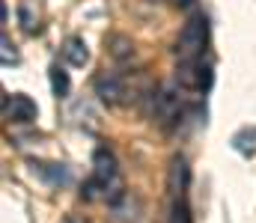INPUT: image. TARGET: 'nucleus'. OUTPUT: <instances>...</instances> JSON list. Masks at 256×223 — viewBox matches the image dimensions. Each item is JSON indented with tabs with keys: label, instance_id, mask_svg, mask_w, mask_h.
Segmentation results:
<instances>
[{
	"label": "nucleus",
	"instance_id": "nucleus-1",
	"mask_svg": "<svg viewBox=\"0 0 256 223\" xmlns=\"http://www.w3.org/2000/svg\"><path fill=\"white\" fill-rule=\"evenodd\" d=\"M84 200L96 203V200H108L114 203L120 194H122V179H120V167H116V158L110 149H96L92 155V173L90 179L84 182Z\"/></svg>",
	"mask_w": 256,
	"mask_h": 223
},
{
	"label": "nucleus",
	"instance_id": "nucleus-15",
	"mask_svg": "<svg viewBox=\"0 0 256 223\" xmlns=\"http://www.w3.org/2000/svg\"><path fill=\"white\" fill-rule=\"evenodd\" d=\"M194 0H173V6H182V9H185V6H191Z\"/></svg>",
	"mask_w": 256,
	"mask_h": 223
},
{
	"label": "nucleus",
	"instance_id": "nucleus-3",
	"mask_svg": "<svg viewBox=\"0 0 256 223\" xmlns=\"http://www.w3.org/2000/svg\"><path fill=\"white\" fill-rule=\"evenodd\" d=\"M96 95L104 101V104H110V107H116V104H128L134 95H131V89H128V77L120 72H98L96 74Z\"/></svg>",
	"mask_w": 256,
	"mask_h": 223
},
{
	"label": "nucleus",
	"instance_id": "nucleus-2",
	"mask_svg": "<svg viewBox=\"0 0 256 223\" xmlns=\"http://www.w3.org/2000/svg\"><path fill=\"white\" fill-rule=\"evenodd\" d=\"M206 45H208V18L202 12H194L191 18L185 21L179 39H176V57H179V63H196V60H202Z\"/></svg>",
	"mask_w": 256,
	"mask_h": 223
},
{
	"label": "nucleus",
	"instance_id": "nucleus-10",
	"mask_svg": "<svg viewBox=\"0 0 256 223\" xmlns=\"http://www.w3.org/2000/svg\"><path fill=\"white\" fill-rule=\"evenodd\" d=\"M108 48H110V57H114V60H120V63H126V60L134 57V45H131V39H128V36H110Z\"/></svg>",
	"mask_w": 256,
	"mask_h": 223
},
{
	"label": "nucleus",
	"instance_id": "nucleus-8",
	"mask_svg": "<svg viewBox=\"0 0 256 223\" xmlns=\"http://www.w3.org/2000/svg\"><path fill=\"white\" fill-rule=\"evenodd\" d=\"M63 57L68 60V66L84 69V66L90 63V48H86V42H84L80 36H68L63 42Z\"/></svg>",
	"mask_w": 256,
	"mask_h": 223
},
{
	"label": "nucleus",
	"instance_id": "nucleus-11",
	"mask_svg": "<svg viewBox=\"0 0 256 223\" xmlns=\"http://www.w3.org/2000/svg\"><path fill=\"white\" fill-rule=\"evenodd\" d=\"M232 146L238 149L242 155H254V152H256V128L244 125V128L232 137Z\"/></svg>",
	"mask_w": 256,
	"mask_h": 223
},
{
	"label": "nucleus",
	"instance_id": "nucleus-4",
	"mask_svg": "<svg viewBox=\"0 0 256 223\" xmlns=\"http://www.w3.org/2000/svg\"><path fill=\"white\" fill-rule=\"evenodd\" d=\"M182 110V98H179V89L176 86H161L155 95H152V116L161 122V125H170Z\"/></svg>",
	"mask_w": 256,
	"mask_h": 223
},
{
	"label": "nucleus",
	"instance_id": "nucleus-13",
	"mask_svg": "<svg viewBox=\"0 0 256 223\" xmlns=\"http://www.w3.org/2000/svg\"><path fill=\"white\" fill-rule=\"evenodd\" d=\"M167 223H191V212H188L185 197L182 200H170V221Z\"/></svg>",
	"mask_w": 256,
	"mask_h": 223
},
{
	"label": "nucleus",
	"instance_id": "nucleus-9",
	"mask_svg": "<svg viewBox=\"0 0 256 223\" xmlns=\"http://www.w3.org/2000/svg\"><path fill=\"white\" fill-rule=\"evenodd\" d=\"M18 21H21V30L24 33H39V3L36 0H21L18 6Z\"/></svg>",
	"mask_w": 256,
	"mask_h": 223
},
{
	"label": "nucleus",
	"instance_id": "nucleus-6",
	"mask_svg": "<svg viewBox=\"0 0 256 223\" xmlns=\"http://www.w3.org/2000/svg\"><path fill=\"white\" fill-rule=\"evenodd\" d=\"M176 80H179V86H185V89L206 92V89L212 86V69H208L202 60H196V63H179Z\"/></svg>",
	"mask_w": 256,
	"mask_h": 223
},
{
	"label": "nucleus",
	"instance_id": "nucleus-5",
	"mask_svg": "<svg viewBox=\"0 0 256 223\" xmlns=\"http://www.w3.org/2000/svg\"><path fill=\"white\" fill-rule=\"evenodd\" d=\"M3 116H6L9 122L27 125V122H33V119L39 116V107H36V101H33L30 95L15 92V95H6V98H3Z\"/></svg>",
	"mask_w": 256,
	"mask_h": 223
},
{
	"label": "nucleus",
	"instance_id": "nucleus-12",
	"mask_svg": "<svg viewBox=\"0 0 256 223\" xmlns=\"http://www.w3.org/2000/svg\"><path fill=\"white\" fill-rule=\"evenodd\" d=\"M51 89H54L57 98H66V92H68V74H66L57 63L51 66Z\"/></svg>",
	"mask_w": 256,
	"mask_h": 223
},
{
	"label": "nucleus",
	"instance_id": "nucleus-7",
	"mask_svg": "<svg viewBox=\"0 0 256 223\" xmlns=\"http://www.w3.org/2000/svg\"><path fill=\"white\" fill-rule=\"evenodd\" d=\"M188 179H191V170H188V161L182 155H176L170 161V176H167V191H170V200H182L185 191H188Z\"/></svg>",
	"mask_w": 256,
	"mask_h": 223
},
{
	"label": "nucleus",
	"instance_id": "nucleus-14",
	"mask_svg": "<svg viewBox=\"0 0 256 223\" xmlns=\"http://www.w3.org/2000/svg\"><path fill=\"white\" fill-rule=\"evenodd\" d=\"M12 63H18V51H15V45L9 42V36L3 33V66H12Z\"/></svg>",
	"mask_w": 256,
	"mask_h": 223
},
{
	"label": "nucleus",
	"instance_id": "nucleus-16",
	"mask_svg": "<svg viewBox=\"0 0 256 223\" xmlns=\"http://www.w3.org/2000/svg\"><path fill=\"white\" fill-rule=\"evenodd\" d=\"M66 223H86V221H84V218H68Z\"/></svg>",
	"mask_w": 256,
	"mask_h": 223
},
{
	"label": "nucleus",
	"instance_id": "nucleus-17",
	"mask_svg": "<svg viewBox=\"0 0 256 223\" xmlns=\"http://www.w3.org/2000/svg\"><path fill=\"white\" fill-rule=\"evenodd\" d=\"M152 3H155V0H152Z\"/></svg>",
	"mask_w": 256,
	"mask_h": 223
}]
</instances>
